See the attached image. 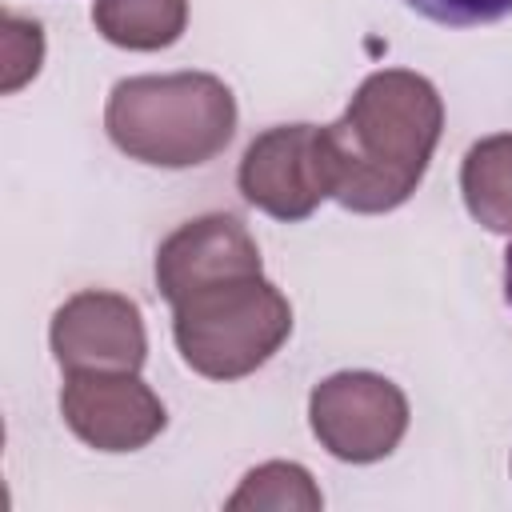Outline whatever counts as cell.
Wrapping results in <instances>:
<instances>
[{
	"mask_svg": "<svg viewBox=\"0 0 512 512\" xmlns=\"http://www.w3.org/2000/svg\"><path fill=\"white\" fill-rule=\"evenodd\" d=\"M504 300H508V308H512V244H508V252H504Z\"/></svg>",
	"mask_w": 512,
	"mask_h": 512,
	"instance_id": "cell-14",
	"label": "cell"
},
{
	"mask_svg": "<svg viewBox=\"0 0 512 512\" xmlns=\"http://www.w3.org/2000/svg\"><path fill=\"white\" fill-rule=\"evenodd\" d=\"M52 356L64 372H140L148 332L136 300L104 288L68 296L48 324Z\"/></svg>",
	"mask_w": 512,
	"mask_h": 512,
	"instance_id": "cell-6",
	"label": "cell"
},
{
	"mask_svg": "<svg viewBox=\"0 0 512 512\" xmlns=\"http://www.w3.org/2000/svg\"><path fill=\"white\" fill-rule=\"evenodd\" d=\"M308 424L320 448L344 464H376L408 432V396L380 372H336L308 396Z\"/></svg>",
	"mask_w": 512,
	"mask_h": 512,
	"instance_id": "cell-4",
	"label": "cell"
},
{
	"mask_svg": "<svg viewBox=\"0 0 512 512\" xmlns=\"http://www.w3.org/2000/svg\"><path fill=\"white\" fill-rule=\"evenodd\" d=\"M108 140L152 168H196L236 136V96L212 72L128 76L104 104Z\"/></svg>",
	"mask_w": 512,
	"mask_h": 512,
	"instance_id": "cell-2",
	"label": "cell"
},
{
	"mask_svg": "<svg viewBox=\"0 0 512 512\" xmlns=\"http://www.w3.org/2000/svg\"><path fill=\"white\" fill-rule=\"evenodd\" d=\"M180 360L208 380H240L264 368L292 336V304L264 272L224 276L172 304Z\"/></svg>",
	"mask_w": 512,
	"mask_h": 512,
	"instance_id": "cell-3",
	"label": "cell"
},
{
	"mask_svg": "<svg viewBox=\"0 0 512 512\" xmlns=\"http://www.w3.org/2000/svg\"><path fill=\"white\" fill-rule=\"evenodd\" d=\"M324 504L320 488L312 484V472L292 460H268L252 468L240 488L228 496V512L240 508H268V512H316Z\"/></svg>",
	"mask_w": 512,
	"mask_h": 512,
	"instance_id": "cell-11",
	"label": "cell"
},
{
	"mask_svg": "<svg viewBox=\"0 0 512 512\" xmlns=\"http://www.w3.org/2000/svg\"><path fill=\"white\" fill-rule=\"evenodd\" d=\"M44 60V32L36 20H20L4 12V92H16L40 72Z\"/></svg>",
	"mask_w": 512,
	"mask_h": 512,
	"instance_id": "cell-12",
	"label": "cell"
},
{
	"mask_svg": "<svg viewBox=\"0 0 512 512\" xmlns=\"http://www.w3.org/2000/svg\"><path fill=\"white\" fill-rule=\"evenodd\" d=\"M440 128L444 100L428 76L408 68L364 76L340 120L324 124L332 200L364 216L400 208L420 188Z\"/></svg>",
	"mask_w": 512,
	"mask_h": 512,
	"instance_id": "cell-1",
	"label": "cell"
},
{
	"mask_svg": "<svg viewBox=\"0 0 512 512\" xmlns=\"http://www.w3.org/2000/svg\"><path fill=\"white\" fill-rule=\"evenodd\" d=\"M240 272H264V260L252 232L228 212L184 220L156 248V288L168 304Z\"/></svg>",
	"mask_w": 512,
	"mask_h": 512,
	"instance_id": "cell-8",
	"label": "cell"
},
{
	"mask_svg": "<svg viewBox=\"0 0 512 512\" xmlns=\"http://www.w3.org/2000/svg\"><path fill=\"white\" fill-rule=\"evenodd\" d=\"M404 4L448 28H480L512 16V0H404Z\"/></svg>",
	"mask_w": 512,
	"mask_h": 512,
	"instance_id": "cell-13",
	"label": "cell"
},
{
	"mask_svg": "<svg viewBox=\"0 0 512 512\" xmlns=\"http://www.w3.org/2000/svg\"><path fill=\"white\" fill-rule=\"evenodd\" d=\"M240 196L272 220H308L324 196H332V168L324 148V128L316 124H276L260 132L236 172Z\"/></svg>",
	"mask_w": 512,
	"mask_h": 512,
	"instance_id": "cell-5",
	"label": "cell"
},
{
	"mask_svg": "<svg viewBox=\"0 0 512 512\" xmlns=\"http://www.w3.org/2000/svg\"><path fill=\"white\" fill-rule=\"evenodd\" d=\"M460 192L476 224L512 236V132L484 136L464 152Z\"/></svg>",
	"mask_w": 512,
	"mask_h": 512,
	"instance_id": "cell-9",
	"label": "cell"
},
{
	"mask_svg": "<svg viewBox=\"0 0 512 512\" xmlns=\"http://www.w3.org/2000/svg\"><path fill=\"white\" fill-rule=\"evenodd\" d=\"M60 416L96 452H136L168 424L160 396L136 372H68Z\"/></svg>",
	"mask_w": 512,
	"mask_h": 512,
	"instance_id": "cell-7",
	"label": "cell"
},
{
	"mask_svg": "<svg viewBox=\"0 0 512 512\" xmlns=\"http://www.w3.org/2000/svg\"><path fill=\"white\" fill-rule=\"evenodd\" d=\"M96 32L128 52H160L188 28V0H96Z\"/></svg>",
	"mask_w": 512,
	"mask_h": 512,
	"instance_id": "cell-10",
	"label": "cell"
}]
</instances>
